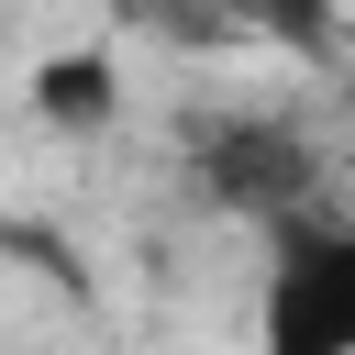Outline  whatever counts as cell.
Segmentation results:
<instances>
[{
    "label": "cell",
    "instance_id": "6da1fadb",
    "mask_svg": "<svg viewBox=\"0 0 355 355\" xmlns=\"http://www.w3.org/2000/svg\"><path fill=\"white\" fill-rule=\"evenodd\" d=\"M255 355H355V211H300L266 233Z\"/></svg>",
    "mask_w": 355,
    "mask_h": 355
},
{
    "label": "cell",
    "instance_id": "3957f363",
    "mask_svg": "<svg viewBox=\"0 0 355 355\" xmlns=\"http://www.w3.org/2000/svg\"><path fill=\"white\" fill-rule=\"evenodd\" d=\"M33 122H44V133H111V122H122V67H111V44H55V55L33 67Z\"/></svg>",
    "mask_w": 355,
    "mask_h": 355
},
{
    "label": "cell",
    "instance_id": "277c9868",
    "mask_svg": "<svg viewBox=\"0 0 355 355\" xmlns=\"http://www.w3.org/2000/svg\"><path fill=\"white\" fill-rule=\"evenodd\" d=\"M233 22H255L288 55H333L344 44V0H233Z\"/></svg>",
    "mask_w": 355,
    "mask_h": 355
},
{
    "label": "cell",
    "instance_id": "7a4b0ae2",
    "mask_svg": "<svg viewBox=\"0 0 355 355\" xmlns=\"http://www.w3.org/2000/svg\"><path fill=\"white\" fill-rule=\"evenodd\" d=\"M189 178H200L222 211H244L255 233L322 211V155H311L288 122H266V111H222V122H200V133H189Z\"/></svg>",
    "mask_w": 355,
    "mask_h": 355
}]
</instances>
